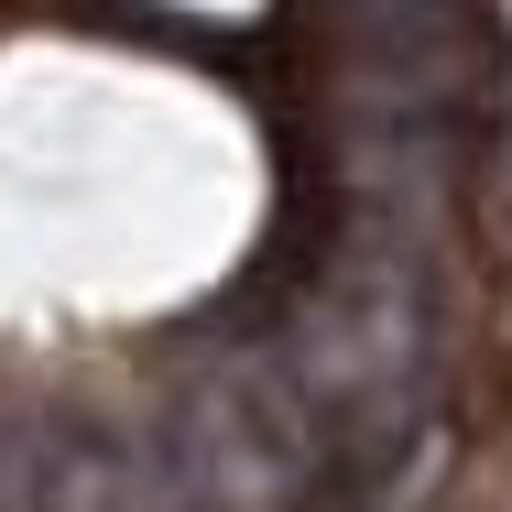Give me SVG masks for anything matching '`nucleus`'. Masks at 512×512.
<instances>
[]
</instances>
